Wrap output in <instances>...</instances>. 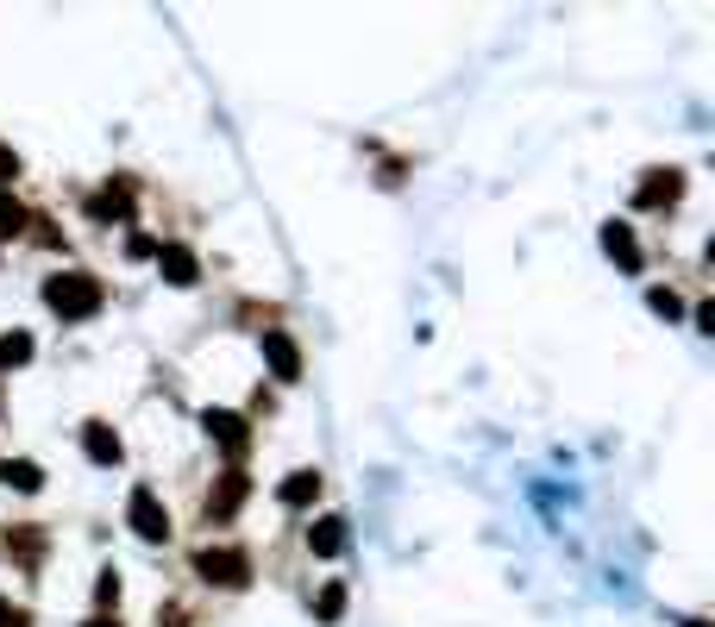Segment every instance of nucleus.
<instances>
[{
  "label": "nucleus",
  "mask_w": 715,
  "mask_h": 627,
  "mask_svg": "<svg viewBox=\"0 0 715 627\" xmlns=\"http://www.w3.org/2000/svg\"><path fill=\"white\" fill-rule=\"evenodd\" d=\"M684 195V177L677 170H646V182L634 189V208H672Z\"/></svg>",
  "instance_id": "6e6552de"
},
{
  "label": "nucleus",
  "mask_w": 715,
  "mask_h": 627,
  "mask_svg": "<svg viewBox=\"0 0 715 627\" xmlns=\"http://www.w3.org/2000/svg\"><path fill=\"white\" fill-rule=\"evenodd\" d=\"M194 571L208 577V584H220V589H245L252 584V559L239 546H201L194 552Z\"/></svg>",
  "instance_id": "f03ea898"
},
{
  "label": "nucleus",
  "mask_w": 715,
  "mask_h": 627,
  "mask_svg": "<svg viewBox=\"0 0 715 627\" xmlns=\"http://www.w3.org/2000/svg\"><path fill=\"white\" fill-rule=\"evenodd\" d=\"M126 257H157V238L133 233V238H126Z\"/></svg>",
  "instance_id": "4be33fe9"
},
{
  "label": "nucleus",
  "mask_w": 715,
  "mask_h": 627,
  "mask_svg": "<svg viewBox=\"0 0 715 627\" xmlns=\"http://www.w3.org/2000/svg\"><path fill=\"white\" fill-rule=\"evenodd\" d=\"M201 427H208V439L227 451V458H245V451H252V427H245V414L208 408V414H201Z\"/></svg>",
  "instance_id": "20e7f679"
},
{
  "label": "nucleus",
  "mask_w": 715,
  "mask_h": 627,
  "mask_svg": "<svg viewBox=\"0 0 715 627\" xmlns=\"http://www.w3.org/2000/svg\"><path fill=\"white\" fill-rule=\"evenodd\" d=\"M88 220H101V226L119 220V226H126V220H133V189H126V182H107V189L88 201Z\"/></svg>",
  "instance_id": "1a4fd4ad"
},
{
  "label": "nucleus",
  "mask_w": 715,
  "mask_h": 627,
  "mask_svg": "<svg viewBox=\"0 0 715 627\" xmlns=\"http://www.w3.org/2000/svg\"><path fill=\"white\" fill-rule=\"evenodd\" d=\"M308 552L314 559H339V552H346V521H339V514H320L308 528Z\"/></svg>",
  "instance_id": "9b49d317"
},
{
  "label": "nucleus",
  "mask_w": 715,
  "mask_h": 627,
  "mask_svg": "<svg viewBox=\"0 0 715 627\" xmlns=\"http://www.w3.org/2000/svg\"><path fill=\"white\" fill-rule=\"evenodd\" d=\"M82 451H88L95 465H119V458H126V446H119V433L107 427V421H88V427H82Z\"/></svg>",
  "instance_id": "9d476101"
},
{
  "label": "nucleus",
  "mask_w": 715,
  "mask_h": 627,
  "mask_svg": "<svg viewBox=\"0 0 715 627\" xmlns=\"http://www.w3.org/2000/svg\"><path fill=\"white\" fill-rule=\"evenodd\" d=\"M245 496H252V477H245V470H227V477L208 490V521H232V514L245 509Z\"/></svg>",
  "instance_id": "423d86ee"
},
{
  "label": "nucleus",
  "mask_w": 715,
  "mask_h": 627,
  "mask_svg": "<svg viewBox=\"0 0 715 627\" xmlns=\"http://www.w3.org/2000/svg\"><path fill=\"white\" fill-rule=\"evenodd\" d=\"M314 496H320V470H290L283 490H276V502H283V509H314Z\"/></svg>",
  "instance_id": "f8f14e48"
},
{
  "label": "nucleus",
  "mask_w": 715,
  "mask_h": 627,
  "mask_svg": "<svg viewBox=\"0 0 715 627\" xmlns=\"http://www.w3.org/2000/svg\"><path fill=\"white\" fill-rule=\"evenodd\" d=\"M95 603H101V608H114V603H119V577H114V571H101V584H95Z\"/></svg>",
  "instance_id": "6ab92c4d"
},
{
  "label": "nucleus",
  "mask_w": 715,
  "mask_h": 627,
  "mask_svg": "<svg viewBox=\"0 0 715 627\" xmlns=\"http://www.w3.org/2000/svg\"><path fill=\"white\" fill-rule=\"evenodd\" d=\"M646 301H653V314H665V320H677V314H684V301H677L672 289H653Z\"/></svg>",
  "instance_id": "a211bd4d"
},
{
  "label": "nucleus",
  "mask_w": 715,
  "mask_h": 627,
  "mask_svg": "<svg viewBox=\"0 0 715 627\" xmlns=\"http://www.w3.org/2000/svg\"><path fill=\"white\" fill-rule=\"evenodd\" d=\"M684 627H709V621H684Z\"/></svg>",
  "instance_id": "a878e982"
},
{
  "label": "nucleus",
  "mask_w": 715,
  "mask_h": 627,
  "mask_svg": "<svg viewBox=\"0 0 715 627\" xmlns=\"http://www.w3.org/2000/svg\"><path fill=\"white\" fill-rule=\"evenodd\" d=\"M314 615H320V621H339V615H346V584H327V589H320Z\"/></svg>",
  "instance_id": "f3484780"
},
{
  "label": "nucleus",
  "mask_w": 715,
  "mask_h": 627,
  "mask_svg": "<svg viewBox=\"0 0 715 627\" xmlns=\"http://www.w3.org/2000/svg\"><path fill=\"white\" fill-rule=\"evenodd\" d=\"M0 483H7V490H20V496H39L44 490V470L32 465V458H0Z\"/></svg>",
  "instance_id": "ddd939ff"
},
{
  "label": "nucleus",
  "mask_w": 715,
  "mask_h": 627,
  "mask_svg": "<svg viewBox=\"0 0 715 627\" xmlns=\"http://www.w3.org/2000/svg\"><path fill=\"white\" fill-rule=\"evenodd\" d=\"M7 546L20 552V559H39V546H44V540H39V533H20V540H7Z\"/></svg>",
  "instance_id": "5701e85b"
},
{
  "label": "nucleus",
  "mask_w": 715,
  "mask_h": 627,
  "mask_svg": "<svg viewBox=\"0 0 715 627\" xmlns=\"http://www.w3.org/2000/svg\"><path fill=\"white\" fill-rule=\"evenodd\" d=\"M101 301H107V289L88 270H63L44 283V308L63 314V320H88V314H101Z\"/></svg>",
  "instance_id": "f257e3e1"
},
{
  "label": "nucleus",
  "mask_w": 715,
  "mask_h": 627,
  "mask_svg": "<svg viewBox=\"0 0 715 627\" xmlns=\"http://www.w3.org/2000/svg\"><path fill=\"white\" fill-rule=\"evenodd\" d=\"M264 364H271L276 383H295V376H302V346H295L283 327H264Z\"/></svg>",
  "instance_id": "39448f33"
},
{
  "label": "nucleus",
  "mask_w": 715,
  "mask_h": 627,
  "mask_svg": "<svg viewBox=\"0 0 715 627\" xmlns=\"http://www.w3.org/2000/svg\"><path fill=\"white\" fill-rule=\"evenodd\" d=\"M157 270H164V283H176V289H189V283H201V257L189 252V245H157Z\"/></svg>",
  "instance_id": "0eeeda50"
},
{
  "label": "nucleus",
  "mask_w": 715,
  "mask_h": 627,
  "mask_svg": "<svg viewBox=\"0 0 715 627\" xmlns=\"http://www.w3.org/2000/svg\"><path fill=\"white\" fill-rule=\"evenodd\" d=\"M13 177H20V151H7V145H0V189H7Z\"/></svg>",
  "instance_id": "412c9836"
},
{
  "label": "nucleus",
  "mask_w": 715,
  "mask_h": 627,
  "mask_svg": "<svg viewBox=\"0 0 715 627\" xmlns=\"http://www.w3.org/2000/svg\"><path fill=\"white\" fill-rule=\"evenodd\" d=\"M88 627H119V621H114V615H95V621H88Z\"/></svg>",
  "instance_id": "393cba45"
},
{
  "label": "nucleus",
  "mask_w": 715,
  "mask_h": 627,
  "mask_svg": "<svg viewBox=\"0 0 715 627\" xmlns=\"http://www.w3.org/2000/svg\"><path fill=\"white\" fill-rule=\"evenodd\" d=\"M157 627H182V615H176V608H164V621H157Z\"/></svg>",
  "instance_id": "b1692460"
},
{
  "label": "nucleus",
  "mask_w": 715,
  "mask_h": 627,
  "mask_svg": "<svg viewBox=\"0 0 715 627\" xmlns=\"http://www.w3.org/2000/svg\"><path fill=\"white\" fill-rule=\"evenodd\" d=\"M25 220H32V214H25L20 201L7 195V189H0V238H20V233H25Z\"/></svg>",
  "instance_id": "2eb2a0df"
},
{
  "label": "nucleus",
  "mask_w": 715,
  "mask_h": 627,
  "mask_svg": "<svg viewBox=\"0 0 715 627\" xmlns=\"http://www.w3.org/2000/svg\"><path fill=\"white\" fill-rule=\"evenodd\" d=\"M0 627H32V615H25L20 603H7V596H0Z\"/></svg>",
  "instance_id": "aec40b11"
},
{
  "label": "nucleus",
  "mask_w": 715,
  "mask_h": 627,
  "mask_svg": "<svg viewBox=\"0 0 715 627\" xmlns=\"http://www.w3.org/2000/svg\"><path fill=\"white\" fill-rule=\"evenodd\" d=\"M32 358V333H0V371H13Z\"/></svg>",
  "instance_id": "dca6fc26"
},
{
  "label": "nucleus",
  "mask_w": 715,
  "mask_h": 627,
  "mask_svg": "<svg viewBox=\"0 0 715 627\" xmlns=\"http://www.w3.org/2000/svg\"><path fill=\"white\" fill-rule=\"evenodd\" d=\"M126 528H133L138 540H151V546H164V540H170V509L157 502L151 483H138V490L126 496Z\"/></svg>",
  "instance_id": "7ed1b4c3"
},
{
  "label": "nucleus",
  "mask_w": 715,
  "mask_h": 627,
  "mask_svg": "<svg viewBox=\"0 0 715 627\" xmlns=\"http://www.w3.org/2000/svg\"><path fill=\"white\" fill-rule=\"evenodd\" d=\"M602 252L616 257L621 270H640V245H634V233H628L621 220H609V226H602Z\"/></svg>",
  "instance_id": "4468645a"
}]
</instances>
